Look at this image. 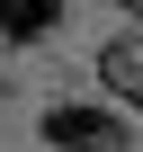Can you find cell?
<instances>
[{
	"label": "cell",
	"mask_w": 143,
	"mask_h": 152,
	"mask_svg": "<svg viewBox=\"0 0 143 152\" xmlns=\"http://www.w3.org/2000/svg\"><path fill=\"white\" fill-rule=\"evenodd\" d=\"M45 143H63V152H125V125L107 107H45Z\"/></svg>",
	"instance_id": "1"
},
{
	"label": "cell",
	"mask_w": 143,
	"mask_h": 152,
	"mask_svg": "<svg viewBox=\"0 0 143 152\" xmlns=\"http://www.w3.org/2000/svg\"><path fill=\"white\" fill-rule=\"evenodd\" d=\"M98 81L143 107V36H107V45H98Z\"/></svg>",
	"instance_id": "2"
},
{
	"label": "cell",
	"mask_w": 143,
	"mask_h": 152,
	"mask_svg": "<svg viewBox=\"0 0 143 152\" xmlns=\"http://www.w3.org/2000/svg\"><path fill=\"white\" fill-rule=\"evenodd\" d=\"M54 9H63V0H0V27H9V36H45Z\"/></svg>",
	"instance_id": "3"
},
{
	"label": "cell",
	"mask_w": 143,
	"mask_h": 152,
	"mask_svg": "<svg viewBox=\"0 0 143 152\" xmlns=\"http://www.w3.org/2000/svg\"><path fill=\"white\" fill-rule=\"evenodd\" d=\"M125 9H134V18H143V0H125Z\"/></svg>",
	"instance_id": "4"
}]
</instances>
